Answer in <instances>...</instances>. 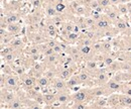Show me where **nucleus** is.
Here are the masks:
<instances>
[{"instance_id":"7","label":"nucleus","mask_w":131,"mask_h":109,"mask_svg":"<svg viewBox=\"0 0 131 109\" xmlns=\"http://www.w3.org/2000/svg\"><path fill=\"white\" fill-rule=\"evenodd\" d=\"M113 24H114L115 27L118 29V31H120V32H125V31L130 27V26L128 25L127 21H125V20L122 19V18L116 19L114 22H113Z\"/></svg>"},{"instance_id":"18","label":"nucleus","mask_w":131,"mask_h":109,"mask_svg":"<svg viewBox=\"0 0 131 109\" xmlns=\"http://www.w3.org/2000/svg\"><path fill=\"white\" fill-rule=\"evenodd\" d=\"M82 5H86V6H88L89 7V5L91 4V2L93 1V0H78Z\"/></svg>"},{"instance_id":"20","label":"nucleus","mask_w":131,"mask_h":109,"mask_svg":"<svg viewBox=\"0 0 131 109\" xmlns=\"http://www.w3.org/2000/svg\"><path fill=\"white\" fill-rule=\"evenodd\" d=\"M127 19H128V22L131 24V13H129V14H128V16H127Z\"/></svg>"},{"instance_id":"8","label":"nucleus","mask_w":131,"mask_h":109,"mask_svg":"<svg viewBox=\"0 0 131 109\" xmlns=\"http://www.w3.org/2000/svg\"><path fill=\"white\" fill-rule=\"evenodd\" d=\"M120 107H130L131 96L124 93H120Z\"/></svg>"},{"instance_id":"2","label":"nucleus","mask_w":131,"mask_h":109,"mask_svg":"<svg viewBox=\"0 0 131 109\" xmlns=\"http://www.w3.org/2000/svg\"><path fill=\"white\" fill-rule=\"evenodd\" d=\"M51 85L56 88L58 92H71V90L68 87L67 81L60 77H57L53 80H51Z\"/></svg>"},{"instance_id":"12","label":"nucleus","mask_w":131,"mask_h":109,"mask_svg":"<svg viewBox=\"0 0 131 109\" xmlns=\"http://www.w3.org/2000/svg\"><path fill=\"white\" fill-rule=\"evenodd\" d=\"M9 45L16 51H19V49H21L22 47H24V43H23V41L21 38H13Z\"/></svg>"},{"instance_id":"10","label":"nucleus","mask_w":131,"mask_h":109,"mask_svg":"<svg viewBox=\"0 0 131 109\" xmlns=\"http://www.w3.org/2000/svg\"><path fill=\"white\" fill-rule=\"evenodd\" d=\"M7 31H9V32H11L12 34H14V35H16L18 34L20 31H21V25L19 24V23H17V22H13V23H9L8 25H7Z\"/></svg>"},{"instance_id":"14","label":"nucleus","mask_w":131,"mask_h":109,"mask_svg":"<svg viewBox=\"0 0 131 109\" xmlns=\"http://www.w3.org/2000/svg\"><path fill=\"white\" fill-rule=\"evenodd\" d=\"M117 9H118L120 15L128 16V14H129V11H128L127 4H126V3H120V4H118V5H117Z\"/></svg>"},{"instance_id":"3","label":"nucleus","mask_w":131,"mask_h":109,"mask_svg":"<svg viewBox=\"0 0 131 109\" xmlns=\"http://www.w3.org/2000/svg\"><path fill=\"white\" fill-rule=\"evenodd\" d=\"M71 92H58L57 93V103L58 106H67L68 104L72 103Z\"/></svg>"},{"instance_id":"5","label":"nucleus","mask_w":131,"mask_h":109,"mask_svg":"<svg viewBox=\"0 0 131 109\" xmlns=\"http://www.w3.org/2000/svg\"><path fill=\"white\" fill-rule=\"evenodd\" d=\"M104 86L106 87V89L108 90V92L111 94V93H114V92H120L121 87H122V83H120V82L114 80L113 78H111Z\"/></svg>"},{"instance_id":"6","label":"nucleus","mask_w":131,"mask_h":109,"mask_svg":"<svg viewBox=\"0 0 131 109\" xmlns=\"http://www.w3.org/2000/svg\"><path fill=\"white\" fill-rule=\"evenodd\" d=\"M108 107H120V92H114L107 96Z\"/></svg>"},{"instance_id":"9","label":"nucleus","mask_w":131,"mask_h":109,"mask_svg":"<svg viewBox=\"0 0 131 109\" xmlns=\"http://www.w3.org/2000/svg\"><path fill=\"white\" fill-rule=\"evenodd\" d=\"M45 11H46V14L49 17H54V16H57L59 14L57 9H56V7H54V5L52 3H47Z\"/></svg>"},{"instance_id":"16","label":"nucleus","mask_w":131,"mask_h":109,"mask_svg":"<svg viewBox=\"0 0 131 109\" xmlns=\"http://www.w3.org/2000/svg\"><path fill=\"white\" fill-rule=\"evenodd\" d=\"M79 49H80L81 54H82L84 57H86V56L90 55V54L94 51V49H93V47H92V46H80Z\"/></svg>"},{"instance_id":"4","label":"nucleus","mask_w":131,"mask_h":109,"mask_svg":"<svg viewBox=\"0 0 131 109\" xmlns=\"http://www.w3.org/2000/svg\"><path fill=\"white\" fill-rule=\"evenodd\" d=\"M88 107H96V108H102V107H108V101L107 96H100L95 97L89 104Z\"/></svg>"},{"instance_id":"1","label":"nucleus","mask_w":131,"mask_h":109,"mask_svg":"<svg viewBox=\"0 0 131 109\" xmlns=\"http://www.w3.org/2000/svg\"><path fill=\"white\" fill-rule=\"evenodd\" d=\"M17 97V92L13 90H8L6 88H1V105L5 103V107L7 104L12 102Z\"/></svg>"},{"instance_id":"13","label":"nucleus","mask_w":131,"mask_h":109,"mask_svg":"<svg viewBox=\"0 0 131 109\" xmlns=\"http://www.w3.org/2000/svg\"><path fill=\"white\" fill-rule=\"evenodd\" d=\"M65 37L70 43H76L79 41V34H78V32H75V31H69L66 34Z\"/></svg>"},{"instance_id":"19","label":"nucleus","mask_w":131,"mask_h":109,"mask_svg":"<svg viewBox=\"0 0 131 109\" xmlns=\"http://www.w3.org/2000/svg\"><path fill=\"white\" fill-rule=\"evenodd\" d=\"M121 3V0H111V5H114V6H117L118 4Z\"/></svg>"},{"instance_id":"15","label":"nucleus","mask_w":131,"mask_h":109,"mask_svg":"<svg viewBox=\"0 0 131 109\" xmlns=\"http://www.w3.org/2000/svg\"><path fill=\"white\" fill-rule=\"evenodd\" d=\"M19 19V15L17 13H14V12H11L10 14L5 17V22H7L8 24L9 23H13V22H17V20Z\"/></svg>"},{"instance_id":"17","label":"nucleus","mask_w":131,"mask_h":109,"mask_svg":"<svg viewBox=\"0 0 131 109\" xmlns=\"http://www.w3.org/2000/svg\"><path fill=\"white\" fill-rule=\"evenodd\" d=\"M100 5H102L103 7H108L111 5V0H98Z\"/></svg>"},{"instance_id":"11","label":"nucleus","mask_w":131,"mask_h":109,"mask_svg":"<svg viewBox=\"0 0 131 109\" xmlns=\"http://www.w3.org/2000/svg\"><path fill=\"white\" fill-rule=\"evenodd\" d=\"M37 84L41 87V88H45V87H48L51 84V80L49 78H48L46 75H42L40 77L37 78Z\"/></svg>"}]
</instances>
